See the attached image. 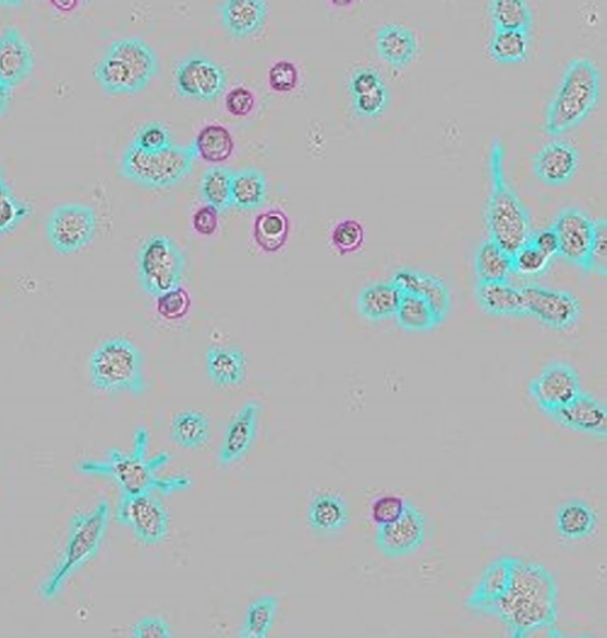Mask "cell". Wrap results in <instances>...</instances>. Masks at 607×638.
<instances>
[{
  "instance_id": "1",
  "label": "cell",
  "mask_w": 607,
  "mask_h": 638,
  "mask_svg": "<svg viewBox=\"0 0 607 638\" xmlns=\"http://www.w3.org/2000/svg\"><path fill=\"white\" fill-rule=\"evenodd\" d=\"M558 599V583L549 569L518 558L509 592L485 610V614L500 618L510 637L524 638L538 630L556 628Z\"/></svg>"
},
{
  "instance_id": "2",
  "label": "cell",
  "mask_w": 607,
  "mask_h": 638,
  "mask_svg": "<svg viewBox=\"0 0 607 638\" xmlns=\"http://www.w3.org/2000/svg\"><path fill=\"white\" fill-rule=\"evenodd\" d=\"M150 433L144 426L134 432L133 450L125 454L119 449L108 452L105 460L80 461L77 470L88 477H97L112 481L121 495H143L155 493L172 495L187 491L194 484L191 477L160 478L158 471L170 464L171 456L160 453L147 458Z\"/></svg>"
},
{
  "instance_id": "3",
  "label": "cell",
  "mask_w": 607,
  "mask_h": 638,
  "mask_svg": "<svg viewBox=\"0 0 607 638\" xmlns=\"http://www.w3.org/2000/svg\"><path fill=\"white\" fill-rule=\"evenodd\" d=\"M491 193L487 206L490 238L509 254H514L532 237V217L505 176V147L500 141L490 153Z\"/></svg>"
},
{
  "instance_id": "4",
  "label": "cell",
  "mask_w": 607,
  "mask_h": 638,
  "mask_svg": "<svg viewBox=\"0 0 607 638\" xmlns=\"http://www.w3.org/2000/svg\"><path fill=\"white\" fill-rule=\"evenodd\" d=\"M159 71L154 48L138 37H125L110 46L94 68V79L111 95H133L150 85Z\"/></svg>"
},
{
  "instance_id": "5",
  "label": "cell",
  "mask_w": 607,
  "mask_h": 638,
  "mask_svg": "<svg viewBox=\"0 0 607 638\" xmlns=\"http://www.w3.org/2000/svg\"><path fill=\"white\" fill-rule=\"evenodd\" d=\"M599 97L600 74L596 64L588 59L571 61L548 107L546 132L559 137L575 129L595 110Z\"/></svg>"
},
{
  "instance_id": "6",
  "label": "cell",
  "mask_w": 607,
  "mask_h": 638,
  "mask_svg": "<svg viewBox=\"0 0 607 638\" xmlns=\"http://www.w3.org/2000/svg\"><path fill=\"white\" fill-rule=\"evenodd\" d=\"M111 519V506L101 499L89 513L77 514L72 519L69 539L60 562L43 586L47 601L56 599L64 583L99 554Z\"/></svg>"
},
{
  "instance_id": "7",
  "label": "cell",
  "mask_w": 607,
  "mask_h": 638,
  "mask_svg": "<svg viewBox=\"0 0 607 638\" xmlns=\"http://www.w3.org/2000/svg\"><path fill=\"white\" fill-rule=\"evenodd\" d=\"M89 375L92 386L108 395L139 397L146 390L143 352L125 337L107 339L93 351Z\"/></svg>"
},
{
  "instance_id": "8",
  "label": "cell",
  "mask_w": 607,
  "mask_h": 638,
  "mask_svg": "<svg viewBox=\"0 0 607 638\" xmlns=\"http://www.w3.org/2000/svg\"><path fill=\"white\" fill-rule=\"evenodd\" d=\"M197 158L193 144L174 146L166 152L148 154L132 144L121 160L125 178L147 189H168L179 184L193 172Z\"/></svg>"
},
{
  "instance_id": "9",
  "label": "cell",
  "mask_w": 607,
  "mask_h": 638,
  "mask_svg": "<svg viewBox=\"0 0 607 638\" xmlns=\"http://www.w3.org/2000/svg\"><path fill=\"white\" fill-rule=\"evenodd\" d=\"M184 269V253L171 238L154 236L142 243L137 275L145 294L157 298L181 287Z\"/></svg>"
},
{
  "instance_id": "10",
  "label": "cell",
  "mask_w": 607,
  "mask_h": 638,
  "mask_svg": "<svg viewBox=\"0 0 607 638\" xmlns=\"http://www.w3.org/2000/svg\"><path fill=\"white\" fill-rule=\"evenodd\" d=\"M116 521L129 528L141 544L156 546L170 533L171 515L165 502L155 493L121 495Z\"/></svg>"
},
{
  "instance_id": "11",
  "label": "cell",
  "mask_w": 607,
  "mask_h": 638,
  "mask_svg": "<svg viewBox=\"0 0 607 638\" xmlns=\"http://www.w3.org/2000/svg\"><path fill=\"white\" fill-rule=\"evenodd\" d=\"M98 217L86 205H63L53 209L47 221L51 248L62 255L84 250L96 237Z\"/></svg>"
},
{
  "instance_id": "12",
  "label": "cell",
  "mask_w": 607,
  "mask_h": 638,
  "mask_svg": "<svg viewBox=\"0 0 607 638\" xmlns=\"http://www.w3.org/2000/svg\"><path fill=\"white\" fill-rule=\"evenodd\" d=\"M520 290L525 315L533 316L551 329L568 332L582 315V304L569 291L550 289L537 284L524 285Z\"/></svg>"
},
{
  "instance_id": "13",
  "label": "cell",
  "mask_w": 607,
  "mask_h": 638,
  "mask_svg": "<svg viewBox=\"0 0 607 638\" xmlns=\"http://www.w3.org/2000/svg\"><path fill=\"white\" fill-rule=\"evenodd\" d=\"M426 531L427 519L424 513L408 501L398 520L377 527L375 545L387 558H404L423 547Z\"/></svg>"
},
{
  "instance_id": "14",
  "label": "cell",
  "mask_w": 607,
  "mask_h": 638,
  "mask_svg": "<svg viewBox=\"0 0 607 638\" xmlns=\"http://www.w3.org/2000/svg\"><path fill=\"white\" fill-rule=\"evenodd\" d=\"M530 395L548 416L568 406L582 393V382L568 362H551L530 384Z\"/></svg>"
},
{
  "instance_id": "15",
  "label": "cell",
  "mask_w": 607,
  "mask_h": 638,
  "mask_svg": "<svg viewBox=\"0 0 607 638\" xmlns=\"http://www.w3.org/2000/svg\"><path fill=\"white\" fill-rule=\"evenodd\" d=\"M227 73L215 61L192 56L181 61L174 72V86L180 97L211 103L227 88Z\"/></svg>"
},
{
  "instance_id": "16",
  "label": "cell",
  "mask_w": 607,
  "mask_h": 638,
  "mask_svg": "<svg viewBox=\"0 0 607 638\" xmlns=\"http://www.w3.org/2000/svg\"><path fill=\"white\" fill-rule=\"evenodd\" d=\"M558 238V255L566 262L585 270L588 253L595 237V221L584 210L563 209L551 226Z\"/></svg>"
},
{
  "instance_id": "17",
  "label": "cell",
  "mask_w": 607,
  "mask_h": 638,
  "mask_svg": "<svg viewBox=\"0 0 607 638\" xmlns=\"http://www.w3.org/2000/svg\"><path fill=\"white\" fill-rule=\"evenodd\" d=\"M262 410L260 401L248 400L231 420L219 450L222 467L234 466L250 454L258 433Z\"/></svg>"
},
{
  "instance_id": "18",
  "label": "cell",
  "mask_w": 607,
  "mask_h": 638,
  "mask_svg": "<svg viewBox=\"0 0 607 638\" xmlns=\"http://www.w3.org/2000/svg\"><path fill=\"white\" fill-rule=\"evenodd\" d=\"M576 147L563 140L545 145L534 158V173L547 185L559 186L569 183L579 168Z\"/></svg>"
},
{
  "instance_id": "19",
  "label": "cell",
  "mask_w": 607,
  "mask_h": 638,
  "mask_svg": "<svg viewBox=\"0 0 607 638\" xmlns=\"http://www.w3.org/2000/svg\"><path fill=\"white\" fill-rule=\"evenodd\" d=\"M349 92L359 117L375 119L386 112L390 93L384 77L374 68L355 71L349 80Z\"/></svg>"
},
{
  "instance_id": "20",
  "label": "cell",
  "mask_w": 607,
  "mask_h": 638,
  "mask_svg": "<svg viewBox=\"0 0 607 638\" xmlns=\"http://www.w3.org/2000/svg\"><path fill=\"white\" fill-rule=\"evenodd\" d=\"M34 52L15 28L0 35V81L10 89L28 77L34 68Z\"/></svg>"
},
{
  "instance_id": "21",
  "label": "cell",
  "mask_w": 607,
  "mask_h": 638,
  "mask_svg": "<svg viewBox=\"0 0 607 638\" xmlns=\"http://www.w3.org/2000/svg\"><path fill=\"white\" fill-rule=\"evenodd\" d=\"M556 422L576 432L595 434L606 437L607 411L606 407L586 393L582 392L568 406L550 416Z\"/></svg>"
},
{
  "instance_id": "22",
  "label": "cell",
  "mask_w": 607,
  "mask_h": 638,
  "mask_svg": "<svg viewBox=\"0 0 607 638\" xmlns=\"http://www.w3.org/2000/svg\"><path fill=\"white\" fill-rule=\"evenodd\" d=\"M517 561L514 556L506 555L485 568L477 588L466 600V606L485 613V610L503 599L510 590Z\"/></svg>"
},
{
  "instance_id": "23",
  "label": "cell",
  "mask_w": 607,
  "mask_h": 638,
  "mask_svg": "<svg viewBox=\"0 0 607 638\" xmlns=\"http://www.w3.org/2000/svg\"><path fill=\"white\" fill-rule=\"evenodd\" d=\"M403 293H411L423 298L442 323L451 305V294L447 282L442 279L420 273V270L403 268L397 270L392 280Z\"/></svg>"
},
{
  "instance_id": "24",
  "label": "cell",
  "mask_w": 607,
  "mask_h": 638,
  "mask_svg": "<svg viewBox=\"0 0 607 638\" xmlns=\"http://www.w3.org/2000/svg\"><path fill=\"white\" fill-rule=\"evenodd\" d=\"M221 20L229 35L250 38L264 28L267 3L264 0H227L221 7Z\"/></svg>"
},
{
  "instance_id": "25",
  "label": "cell",
  "mask_w": 607,
  "mask_h": 638,
  "mask_svg": "<svg viewBox=\"0 0 607 638\" xmlns=\"http://www.w3.org/2000/svg\"><path fill=\"white\" fill-rule=\"evenodd\" d=\"M207 373L216 387L231 388L245 382L247 357L231 346H213L206 356Z\"/></svg>"
},
{
  "instance_id": "26",
  "label": "cell",
  "mask_w": 607,
  "mask_h": 638,
  "mask_svg": "<svg viewBox=\"0 0 607 638\" xmlns=\"http://www.w3.org/2000/svg\"><path fill=\"white\" fill-rule=\"evenodd\" d=\"M306 521L308 527L318 534L339 533L350 521L348 504L342 496L337 494H317L308 504Z\"/></svg>"
},
{
  "instance_id": "27",
  "label": "cell",
  "mask_w": 607,
  "mask_h": 638,
  "mask_svg": "<svg viewBox=\"0 0 607 638\" xmlns=\"http://www.w3.org/2000/svg\"><path fill=\"white\" fill-rule=\"evenodd\" d=\"M598 515L587 502L571 499L564 502L556 514L558 534L568 541H583L596 533Z\"/></svg>"
},
{
  "instance_id": "28",
  "label": "cell",
  "mask_w": 607,
  "mask_h": 638,
  "mask_svg": "<svg viewBox=\"0 0 607 638\" xmlns=\"http://www.w3.org/2000/svg\"><path fill=\"white\" fill-rule=\"evenodd\" d=\"M476 297L481 308L490 315H525L522 292L509 281H478Z\"/></svg>"
},
{
  "instance_id": "29",
  "label": "cell",
  "mask_w": 607,
  "mask_h": 638,
  "mask_svg": "<svg viewBox=\"0 0 607 638\" xmlns=\"http://www.w3.org/2000/svg\"><path fill=\"white\" fill-rule=\"evenodd\" d=\"M376 49L388 64L404 68L415 59L417 43L410 29L399 24H387L377 32Z\"/></svg>"
},
{
  "instance_id": "30",
  "label": "cell",
  "mask_w": 607,
  "mask_h": 638,
  "mask_svg": "<svg viewBox=\"0 0 607 638\" xmlns=\"http://www.w3.org/2000/svg\"><path fill=\"white\" fill-rule=\"evenodd\" d=\"M402 296L403 292L393 281L372 284L364 288L357 297L360 315L374 322L393 317Z\"/></svg>"
},
{
  "instance_id": "31",
  "label": "cell",
  "mask_w": 607,
  "mask_h": 638,
  "mask_svg": "<svg viewBox=\"0 0 607 638\" xmlns=\"http://www.w3.org/2000/svg\"><path fill=\"white\" fill-rule=\"evenodd\" d=\"M267 200L266 174L259 169L245 168L234 171L232 182V208L240 212L260 209Z\"/></svg>"
},
{
  "instance_id": "32",
  "label": "cell",
  "mask_w": 607,
  "mask_h": 638,
  "mask_svg": "<svg viewBox=\"0 0 607 638\" xmlns=\"http://www.w3.org/2000/svg\"><path fill=\"white\" fill-rule=\"evenodd\" d=\"M253 237L258 248L268 254L284 249L290 237V220L280 209L267 210L256 216Z\"/></svg>"
},
{
  "instance_id": "33",
  "label": "cell",
  "mask_w": 607,
  "mask_h": 638,
  "mask_svg": "<svg viewBox=\"0 0 607 638\" xmlns=\"http://www.w3.org/2000/svg\"><path fill=\"white\" fill-rule=\"evenodd\" d=\"M171 440L187 450H197L210 438V420L198 411H183L174 416L170 426Z\"/></svg>"
},
{
  "instance_id": "34",
  "label": "cell",
  "mask_w": 607,
  "mask_h": 638,
  "mask_svg": "<svg viewBox=\"0 0 607 638\" xmlns=\"http://www.w3.org/2000/svg\"><path fill=\"white\" fill-rule=\"evenodd\" d=\"M233 176L232 169L222 166H213L202 174L199 195L206 206L218 213L232 208Z\"/></svg>"
},
{
  "instance_id": "35",
  "label": "cell",
  "mask_w": 607,
  "mask_h": 638,
  "mask_svg": "<svg viewBox=\"0 0 607 638\" xmlns=\"http://www.w3.org/2000/svg\"><path fill=\"white\" fill-rule=\"evenodd\" d=\"M197 158L220 165L232 157L235 148L231 132L222 125H208L202 129L192 143Z\"/></svg>"
},
{
  "instance_id": "36",
  "label": "cell",
  "mask_w": 607,
  "mask_h": 638,
  "mask_svg": "<svg viewBox=\"0 0 607 638\" xmlns=\"http://www.w3.org/2000/svg\"><path fill=\"white\" fill-rule=\"evenodd\" d=\"M475 268L479 281H508L512 275L511 254L491 239L485 240L476 252Z\"/></svg>"
},
{
  "instance_id": "37",
  "label": "cell",
  "mask_w": 607,
  "mask_h": 638,
  "mask_svg": "<svg viewBox=\"0 0 607 638\" xmlns=\"http://www.w3.org/2000/svg\"><path fill=\"white\" fill-rule=\"evenodd\" d=\"M396 317L400 327L408 332H429L441 323L423 298L411 293H403Z\"/></svg>"
},
{
  "instance_id": "38",
  "label": "cell",
  "mask_w": 607,
  "mask_h": 638,
  "mask_svg": "<svg viewBox=\"0 0 607 638\" xmlns=\"http://www.w3.org/2000/svg\"><path fill=\"white\" fill-rule=\"evenodd\" d=\"M279 609L276 595H263L253 602L238 633L240 638H267L274 628Z\"/></svg>"
},
{
  "instance_id": "39",
  "label": "cell",
  "mask_w": 607,
  "mask_h": 638,
  "mask_svg": "<svg viewBox=\"0 0 607 638\" xmlns=\"http://www.w3.org/2000/svg\"><path fill=\"white\" fill-rule=\"evenodd\" d=\"M489 10L496 31L530 32L533 15L524 0H493Z\"/></svg>"
},
{
  "instance_id": "40",
  "label": "cell",
  "mask_w": 607,
  "mask_h": 638,
  "mask_svg": "<svg viewBox=\"0 0 607 638\" xmlns=\"http://www.w3.org/2000/svg\"><path fill=\"white\" fill-rule=\"evenodd\" d=\"M530 35L527 32L496 31L490 39L489 53L498 63L517 64L529 58Z\"/></svg>"
},
{
  "instance_id": "41",
  "label": "cell",
  "mask_w": 607,
  "mask_h": 638,
  "mask_svg": "<svg viewBox=\"0 0 607 638\" xmlns=\"http://www.w3.org/2000/svg\"><path fill=\"white\" fill-rule=\"evenodd\" d=\"M512 257V274L523 278L544 276L550 267L553 257L539 251L531 240L523 244Z\"/></svg>"
},
{
  "instance_id": "42",
  "label": "cell",
  "mask_w": 607,
  "mask_h": 638,
  "mask_svg": "<svg viewBox=\"0 0 607 638\" xmlns=\"http://www.w3.org/2000/svg\"><path fill=\"white\" fill-rule=\"evenodd\" d=\"M332 248L341 255L359 252L366 240L362 224L354 219H345L332 228L330 236Z\"/></svg>"
},
{
  "instance_id": "43",
  "label": "cell",
  "mask_w": 607,
  "mask_h": 638,
  "mask_svg": "<svg viewBox=\"0 0 607 638\" xmlns=\"http://www.w3.org/2000/svg\"><path fill=\"white\" fill-rule=\"evenodd\" d=\"M132 145L144 153H161L172 146V135L165 124L159 121H151L138 130Z\"/></svg>"
},
{
  "instance_id": "44",
  "label": "cell",
  "mask_w": 607,
  "mask_h": 638,
  "mask_svg": "<svg viewBox=\"0 0 607 638\" xmlns=\"http://www.w3.org/2000/svg\"><path fill=\"white\" fill-rule=\"evenodd\" d=\"M157 314L169 322L181 321L192 309V297L182 287L156 298Z\"/></svg>"
},
{
  "instance_id": "45",
  "label": "cell",
  "mask_w": 607,
  "mask_h": 638,
  "mask_svg": "<svg viewBox=\"0 0 607 638\" xmlns=\"http://www.w3.org/2000/svg\"><path fill=\"white\" fill-rule=\"evenodd\" d=\"M585 273L599 276L607 274V224L604 219L595 222V237H593Z\"/></svg>"
},
{
  "instance_id": "46",
  "label": "cell",
  "mask_w": 607,
  "mask_h": 638,
  "mask_svg": "<svg viewBox=\"0 0 607 638\" xmlns=\"http://www.w3.org/2000/svg\"><path fill=\"white\" fill-rule=\"evenodd\" d=\"M300 83L299 68L293 62L282 60L274 63L268 72V84L277 93H291Z\"/></svg>"
},
{
  "instance_id": "47",
  "label": "cell",
  "mask_w": 607,
  "mask_h": 638,
  "mask_svg": "<svg viewBox=\"0 0 607 638\" xmlns=\"http://www.w3.org/2000/svg\"><path fill=\"white\" fill-rule=\"evenodd\" d=\"M408 499L397 495L377 497L371 508L373 522L379 527L394 522L400 518Z\"/></svg>"
},
{
  "instance_id": "48",
  "label": "cell",
  "mask_w": 607,
  "mask_h": 638,
  "mask_svg": "<svg viewBox=\"0 0 607 638\" xmlns=\"http://www.w3.org/2000/svg\"><path fill=\"white\" fill-rule=\"evenodd\" d=\"M131 635L133 638H171L170 624L161 617L148 616L134 624Z\"/></svg>"
},
{
  "instance_id": "49",
  "label": "cell",
  "mask_w": 607,
  "mask_h": 638,
  "mask_svg": "<svg viewBox=\"0 0 607 638\" xmlns=\"http://www.w3.org/2000/svg\"><path fill=\"white\" fill-rule=\"evenodd\" d=\"M224 104L229 115L246 117L253 111L255 97L250 89L238 87L227 94Z\"/></svg>"
},
{
  "instance_id": "50",
  "label": "cell",
  "mask_w": 607,
  "mask_h": 638,
  "mask_svg": "<svg viewBox=\"0 0 607 638\" xmlns=\"http://www.w3.org/2000/svg\"><path fill=\"white\" fill-rule=\"evenodd\" d=\"M193 227L202 237L214 236L219 227V213L208 206L198 208L193 215Z\"/></svg>"
},
{
  "instance_id": "51",
  "label": "cell",
  "mask_w": 607,
  "mask_h": 638,
  "mask_svg": "<svg viewBox=\"0 0 607 638\" xmlns=\"http://www.w3.org/2000/svg\"><path fill=\"white\" fill-rule=\"evenodd\" d=\"M531 242L536 246L539 251L545 253L546 255L553 257L558 255L559 251V243L558 238L555 232V229L551 227L542 230L536 234H532Z\"/></svg>"
},
{
  "instance_id": "52",
  "label": "cell",
  "mask_w": 607,
  "mask_h": 638,
  "mask_svg": "<svg viewBox=\"0 0 607 638\" xmlns=\"http://www.w3.org/2000/svg\"><path fill=\"white\" fill-rule=\"evenodd\" d=\"M10 91L11 89L0 81V118H2L8 110L11 97Z\"/></svg>"
},
{
  "instance_id": "53",
  "label": "cell",
  "mask_w": 607,
  "mask_h": 638,
  "mask_svg": "<svg viewBox=\"0 0 607 638\" xmlns=\"http://www.w3.org/2000/svg\"><path fill=\"white\" fill-rule=\"evenodd\" d=\"M4 176L2 169H0V186L4 185Z\"/></svg>"
}]
</instances>
